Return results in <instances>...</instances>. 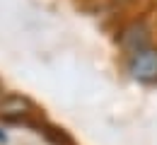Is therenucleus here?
Returning <instances> with one entry per match:
<instances>
[{
  "mask_svg": "<svg viewBox=\"0 0 157 145\" xmlns=\"http://www.w3.org/2000/svg\"><path fill=\"white\" fill-rule=\"evenodd\" d=\"M36 111H39L36 104L32 102L29 97H24V94L7 92L0 99V119L2 121H10V124H29L32 126V116Z\"/></svg>",
  "mask_w": 157,
  "mask_h": 145,
  "instance_id": "1",
  "label": "nucleus"
},
{
  "mask_svg": "<svg viewBox=\"0 0 157 145\" xmlns=\"http://www.w3.org/2000/svg\"><path fill=\"white\" fill-rule=\"evenodd\" d=\"M126 70L138 82H157V48L150 46L145 51H138L133 56H128Z\"/></svg>",
  "mask_w": 157,
  "mask_h": 145,
  "instance_id": "2",
  "label": "nucleus"
},
{
  "mask_svg": "<svg viewBox=\"0 0 157 145\" xmlns=\"http://www.w3.org/2000/svg\"><path fill=\"white\" fill-rule=\"evenodd\" d=\"M118 46H121L128 56L150 48V27H147L145 22H140V20L126 24V27L121 29V34H118Z\"/></svg>",
  "mask_w": 157,
  "mask_h": 145,
  "instance_id": "3",
  "label": "nucleus"
},
{
  "mask_svg": "<svg viewBox=\"0 0 157 145\" xmlns=\"http://www.w3.org/2000/svg\"><path fill=\"white\" fill-rule=\"evenodd\" d=\"M5 94H7V92H5V87H2V82H0V99H2Z\"/></svg>",
  "mask_w": 157,
  "mask_h": 145,
  "instance_id": "4",
  "label": "nucleus"
}]
</instances>
